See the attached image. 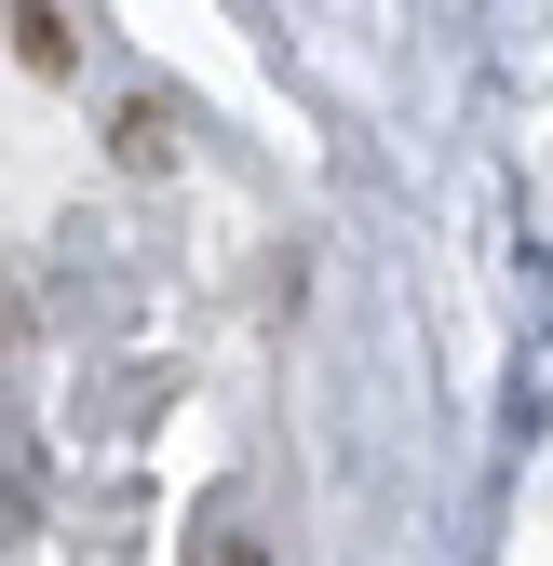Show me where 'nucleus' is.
Segmentation results:
<instances>
[{
    "instance_id": "1",
    "label": "nucleus",
    "mask_w": 553,
    "mask_h": 566,
    "mask_svg": "<svg viewBox=\"0 0 553 566\" xmlns=\"http://www.w3.org/2000/svg\"><path fill=\"white\" fill-rule=\"evenodd\" d=\"M202 566H270V553H257V539H217V553H202Z\"/></svg>"
}]
</instances>
